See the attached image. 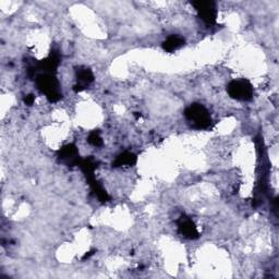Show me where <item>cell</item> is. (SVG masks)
Listing matches in <instances>:
<instances>
[{"label":"cell","instance_id":"6da1fadb","mask_svg":"<svg viewBox=\"0 0 279 279\" xmlns=\"http://www.w3.org/2000/svg\"><path fill=\"white\" fill-rule=\"evenodd\" d=\"M184 116L191 127L196 130H206L212 124V118L208 110L201 104H192L189 106L184 111Z\"/></svg>","mask_w":279,"mask_h":279},{"label":"cell","instance_id":"7a4b0ae2","mask_svg":"<svg viewBox=\"0 0 279 279\" xmlns=\"http://www.w3.org/2000/svg\"><path fill=\"white\" fill-rule=\"evenodd\" d=\"M36 84L39 91H42L47 96L48 101L56 103L61 99L62 94L59 90V82L54 73L43 72L36 77Z\"/></svg>","mask_w":279,"mask_h":279},{"label":"cell","instance_id":"3957f363","mask_svg":"<svg viewBox=\"0 0 279 279\" xmlns=\"http://www.w3.org/2000/svg\"><path fill=\"white\" fill-rule=\"evenodd\" d=\"M227 92L231 98L242 102L251 101L254 94L253 85L245 79H239L231 81L227 86Z\"/></svg>","mask_w":279,"mask_h":279},{"label":"cell","instance_id":"277c9868","mask_svg":"<svg viewBox=\"0 0 279 279\" xmlns=\"http://www.w3.org/2000/svg\"><path fill=\"white\" fill-rule=\"evenodd\" d=\"M195 10L198 13V17H200L203 21L208 24L213 25L216 23V18H217V9L216 5L213 2H193L192 3Z\"/></svg>","mask_w":279,"mask_h":279},{"label":"cell","instance_id":"5b68a950","mask_svg":"<svg viewBox=\"0 0 279 279\" xmlns=\"http://www.w3.org/2000/svg\"><path fill=\"white\" fill-rule=\"evenodd\" d=\"M178 227L180 234L187 239H191V240H194L200 237V232L197 230L196 225L194 222L188 216L182 215L178 221Z\"/></svg>","mask_w":279,"mask_h":279},{"label":"cell","instance_id":"8992f818","mask_svg":"<svg viewBox=\"0 0 279 279\" xmlns=\"http://www.w3.org/2000/svg\"><path fill=\"white\" fill-rule=\"evenodd\" d=\"M77 81L78 83L75 85V91L80 92L94 81V75L89 68L81 67L77 70Z\"/></svg>","mask_w":279,"mask_h":279},{"label":"cell","instance_id":"52a82bcc","mask_svg":"<svg viewBox=\"0 0 279 279\" xmlns=\"http://www.w3.org/2000/svg\"><path fill=\"white\" fill-rule=\"evenodd\" d=\"M59 157H60L61 161L68 163L70 165L79 164V155H78V150L75 145L69 144L64 146L59 152Z\"/></svg>","mask_w":279,"mask_h":279},{"label":"cell","instance_id":"ba28073f","mask_svg":"<svg viewBox=\"0 0 279 279\" xmlns=\"http://www.w3.org/2000/svg\"><path fill=\"white\" fill-rule=\"evenodd\" d=\"M60 60V57H59V54H57V52H51V54L44 59V60L39 63L38 68L43 70L44 72H47V73H52L54 72L59 65V61Z\"/></svg>","mask_w":279,"mask_h":279},{"label":"cell","instance_id":"9c48e42d","mask_svg":"<svg viewBox=\"0 0 279 279\" xmlns=\"http://www.w3.org/2000/svg\"><path fill=\"white\" fill-rule=\"evenodd\" d=\"M184 45V38L179 35H170L166 41L163 43V49L167 52H174L178 49H180Z\"/></svg>","mask_w":279,"mask_h":279},{"label":"cell","instance_id":"30bf717a","mask_svg":"<svg viewBox=\"0 0 279 279\" xmlns=\"http://www.w3.org/2000/svg\"><path fill=\"white\" fill-rule=\"evenodd\" d=\"M137 161L135 154L131 152H124L119 155L114 163L115 167H122V166H133Z\"/></svg>","mask_w":279,"mask_h":279},{"label":"cell","instance_id":"8fae6325","mask_svg":"<svg viewBox=\"0 0 279 279\" xmlns=\"http://www.w3.org/2000/svg\"><path fill=\"white\" fill-rule=\"evenodd\" d=\"M89 143L92 144L93 146H96V148H98V146L103 145V138L101 137V135H99L98 132L94 131L89 135Z\"/></svg>","mask_w":279,"mask_h":279},{"label":"cell","instance_id":"7c38bea8","mask_svg":"<svg viewBox=\"0 0 279 279\" xmlns=\"http://www.w3.org/2000/svg\"><path fill=\"white\" fill-rule=\"evenodd\" d=\"M35 102V96L33 95V94H29V95H26L24 97V103L25 105H28V106H32L33 103Z\"/></svg>","mask_w":279,"mask_h":279}]
</instances>
